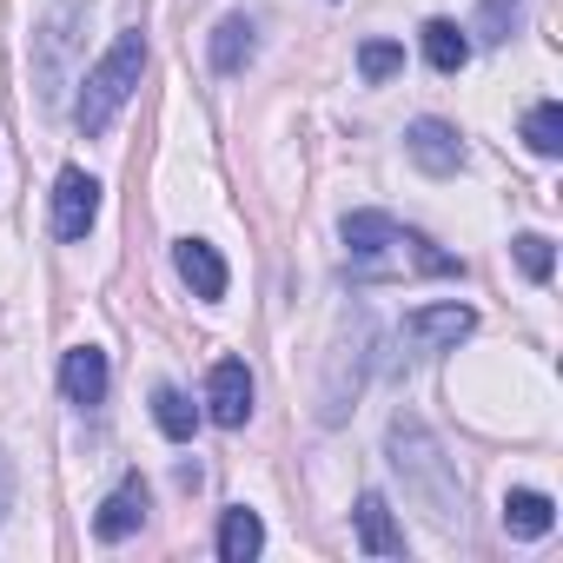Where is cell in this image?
<instances>
[{
    "label": "cell",
    "instance_id": "8fae6325",
    "mask_svg": "<svg viewBox=\"0 0 563 563\" xmlns=\"http://www.w3.org/2000/svg\"><path fill=\"white\" fill-rule=\"evenodd\" d=\"M550 523H556V504L543 490H510L504 497V530L510 537H550Z\"/></svg>",
    "mask_w": 563,
    "mask_h": 563
},
{
    "label": "cell",
    "instance_id": "ac0fdd59",
    "mask_svg": "<svg viewBox=\"0 0 563 563\" xmlns=\"http://www.w3.org/2000/svg\"><path fill=\"white\" fill-rule=\"evenodd\" d=\"M517 14H523V0H484V41L497 47V41H510V27H517Z\"/></svg>",
    "mask_w": 563,
    "mask_h": 563
},
{
    "label": "cell",
    "instance_id": "9c48e42d",
    "mask_svg": "<svg viewBox=\"0 0 563 563\" xmlns=\"http://www.w3.org/2000/svg\"><path fill=\"white\" fill-rule=\"evenodd\" d=\"M140 517H146V484H140V477H120V490L93 510V537L120 543V537H133V530H140Z\"/></svg>",
    "mask_w": 563,
    "mask_h": 563
},
{
    "label": "cell",
    "instance_id": "277c9868",
    "mask_svg": "<svg viewBox=\"0 0 563 563\" xmlns=\"http://www.w3.org/2000/svg\"><path fill=\"white\" fill-rule=\"evenodd\" d=\"M93 219H100V179L80 173V166H67L60 186H54V232L60 239H87Z\"/></svg>",
    "mask_w": 563,
    "mask_h": 563
},
{
    "label": "cell",
    "instance_id": "e0dca14e",
    "mask_svg": "<svg viewBox=\"0 0 563 563\" xmlns=\"http://www.w3.org/2000/svg\"><path fill=\"white\" fill-rule=\"evenodd\" d=\"M398 67H405V47H398V41H365V47H358V74H365L372 87L391 80Z\"/></svg>",
    "mask_w": 563,
    "mask_h": 563
},
{
    "label": "cell",
    "instance_id": "5b68a950",
    "mask_svg": "<svg viewBox=\"0 0 563 563\" xmlns=\"http://www.w3.org/2000/svg\"><path fill=\"white\" fill-rule=\"evenodd\" d=\"M206 411H212V424H225V431H239V424L252 418V372H245L239 358H219V365H212V378H206Z\"/></svg>",
    "mask_w": 563,
    "mask_h": 563
},
{
    "label": "cell",
    "instance_id": "30bf717a",
    "mask_svg": "<svg viewBox=\"0 0 563 563\" xmlns=\"http://www.w3.org/2000/svg\"><path fill=\"white\" fill-rule=\"evenodd\" d=\"M358 543H365L372 556H405V530L391 523V504H385L378 490L358 497Z\"/></svg>",
    "mask_w": 563,
    "mask_h": 563
},
{
    "label": "cell",
    "instance_id": "d6986e66",
    "mask_svg": "<svg viewBox=\"0 0 563 563\" xmlns=\"http://www.w3.org/2000/svg\"><path fill=\"white\" fill-rule=\"evenodd\" d=\"M517 265H523V272L537 278V286H543L550 265H556V258H550V239H543V232H523V239H517Z\"/></svg>",
    "mask_w": 563,
    "mask_h": 563
},
{
    "label": "cell",
    "instance_id": "7a4b0ae2",
    "mask_svg": "<svg viewBox=\"0 0 563 563\" xmlns=\"http://www.w3.org/2000/svg\"><path fill=\"white\" fill-rule=\"evenodd\" d=\"M140 67H146V34L133 27V34L113 41V54L87 74V87H80V100H74V126H80L87 140H100V133L120 120V107H126L133 87H140Z\"/></svg>",
    "mask_w": 563,
    "mask_h": 563
},
{
    "label": "cell",
    "instance_id": "4fadbf2b",
    "mask_svg": "<svg viewBox=\"0 0 563 563\" xmlns=\"http://www.w3.org/2000/svg\"><path fill=\"white\" fill-rule=\"evenodd\" d=\"M252 47H258V41H252V21H245V14H232V21L212 27V67H219V74H239V67L252 60Z\"/></svg>",
    "mask_w": 563,
    "mask_h": 563
},
{
    "label": "cell",
    "instance_id": "52a82bcc",
    "mask_svg": "<svg viewBox=\"0 0 563 563\" xmlns=\"http://www.w3.org/2000/svg\"><path fill=\"white\" fill-rule=\"evenodd\" d=\"M173 265H179V278L192 286V299H225V258L206 239H179L173 245Z\"/></svg>",
    "mask_w": 563,
    "mask_h": 563
},
{
    "label": "cell",
    "instance_id": "6da1fadb",
    "mask_svg": "<svg viewBox=\"0 0 563 563\" xmlns=\"http://www.w3.org/2000/svg\"><path fill=\"white\" fill-rule=\"evenodd\" d=\"M345 252H352V265L365 272V278H451V272H464L451 252H438L431 239H418V232H405L398 219H385V212H352L345 219Z\"/></svg>",
    "mask_w": 563,
    "mask_h": 563
},
{
    "label": "cell",
    "instance_id": "2e32d148",
    "mask_svg": "<svg viewBox=\"0 0 563 563\" xmlns=\"http://www.w3.org/2000/svg\"><path fill=\"white\" fill-rule=\"evenodd\" d=\"M153 418H159V431H166V438H179V444H186V438H192V424H199V411H192V405H186V391H173V385H159V391H153Z\"/></svg>",
    "mask_w": 563,
    "mask_h": 563
},
{
    "label": "cell",
    "instance_id": "ba28073f",
    "mask_svg": "<svg viewBox=\"0 0 563 563\" xmlns=\"http://www.w3.org/2000/svg\"><path fill=\"white\" fill-rule=\"evenodd\" d=\"M60 391H67L74 405H100V398H107V352H100V345H74V352L60 358Z\"/></svg>",
    "mask_w": 563,
    "mask_h": 563
},
{
    "label": "cell",
    "instance_id": "9a60e30c",
    "mask_svg": "<svg viewBox=\"0 0 563 563\" xmlns=\"http://www.w3.org/2000/svg\"><path fill=\"white\" fill-rule=\"evenodd\" d=\"M424 60H431L438 74H457V67L471 60V41H464V27H451V21H424Z\"/></svg>",
    "mask_w": 563,
    "mask_h": 563
},
{
    "label": "cell",
    "instance_id": "5bb4252c",
    "mask_svg": "<svg viewBox=\"0 0 563 563\" xmlns=\"http://www.w3.org/2000/svg\"><path fill=\"white\" fill-rule=\"evenodd\" d=\"M523 146H530L537 159H556V153H563V107H556V100H537V107L523 113Z\"/></svg>",
    "mask_w": 563,
    "mask_h": 563
},
{
    "label": "cell",
    "instance_id": "3957f363",
    "mask_svg": "<svg viewBox=\"0 0 563 563\" xmlns=\"http://www.w3.org/2000/svg\"><path fill=\"white\" fill-rule=\"evenodd\" d=\"M471 325H477V312H471V306H424V312H411V319H405L398 345H405L411 358L457 352V339H471Z\"/></svg>",
    "mask_w": 563,
    "mask_h": 563
},
{
    "label": "cell",
    "instance_id": "7c38bea8",
    "mask_svg": "<svg viewBox=\"0 0 563 563\" xmlns=\"http://www.w3.org/2000/svg\"><path fill=\"white\" fill-rule=\"evenodd\" d=\"M258 543H265V523H258V510L232 504V510L219 517V556H225V563H245V556H258Z\"/></svg>",
    "mask_w": 563,
    "mask_h": 563
},
{
    "label": "cell",
    "instance_id": "8992f818",
    "mask_svg": "<svg viewBox=\"0 0 563 563\" xmlns=\"http://www.w3.org/2000/svg\"><path fill=\"white\" fill-rule=\"evenodd\" d=\"M405 153H411L424 173H438V179L464 166V140H457L444 120H411V133H405Z\"/></svg>",
    "mask_w": 563,
    "mask_h": 563
}]
</instances>
